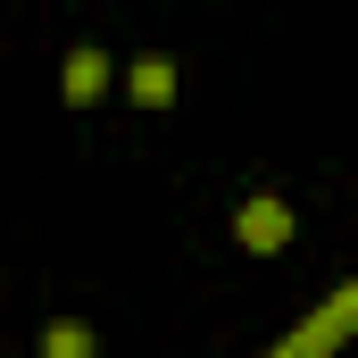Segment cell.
Listing matches in <instances>:
<instances>
[{"instance_id": "obj_4", "label": "cell", "mask_w": 358, "mask_h": 358, "mask_svg": "<svg viewBox=\"0 0 358 358\" xmlns=\"http://www.w3.org/2000/svg\"><path fill=\"white\" fill-rule=\"evenodd\" d=\"M42 358H92V325H76V317H59V325L42 334Z\"/></svg>"}, {"instance_id": "obj_1", "label": "cell", "mask_w": 358, "mask_h": 358, "mask_svg": "<svg viewBox=\"0 0 358 358\" xmlns=\"http://www.w3.org/2000/svg\"><path fill=\"white\" fill-rule=\"evenodd\" d=\"M234 234H242L250 250H283V242H292V200H250Z\"/></svg>"}, {"instance_id": "obj_2", "label": "cell", "mask_w": 358, "mask_h": 358, "mask_svg": "<svg viewBox=\"0 0 358 358\" xmlns=\"http://www.w3.org/2000/svg\"><path fill=\"white\" fill-rule=\"evenodd\" d=\"M59 92H67V108H92V100L108 92V59H100V50H67V76H59Z\"/></svg>"}, {"instance_id": "obj_3", "label": "cell", "mask_w": 358, "mask_h": 358, "mask_svg": "<svg viewBox=\"0 0 358 358\" xmlns=\"http://www.w3.org/2000/svg\"><path fill=\"white\" fill-rule=\"evenodd\" d=\"M125 84H134L142 108H167V100H176V59H159V50H150V59H134V76H125Z\"/></svg>"}]
</instances>
